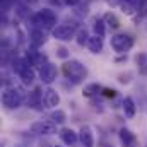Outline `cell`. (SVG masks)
Segmentation results:
<instances>
[{
    "mask_svg": "<svg viewBox=\"0 0 147 147\" xmlns=\"http://www.w3.org/2000/svg\"><path fill=\"white\" fill-rule=\"evenodd\" d=\"M63 75L74 82V84H80L86 77H87V69H86V65H82L80 62H77V60H70V62H65L63 63Z\"/></svg>",
    "mask_w": 147,
    "mask_h": 147,
    "instance_id": "cell-1",
    "label": "cell"
},
{
    "mask_svg": "<svg viewBox=\"0 0 147 147\" xmlns=\"http://www.w3.org/2000/svg\"><path fill=\"white\" fill-rule=\"evenodd\" d=\"M31 22L36 26L38 29L45 28V29H51L53 31L55 29L53 26L57 22V14L53 10H50V9H43V10H39L38 14H34L31 17Z\"/></svg>",
    "mask_w": 147,
    "mask_h": 147,
    "instance_id": "cell-2",
    "label": "cell"
},
{
    "mask_svg": "<svg viewBox=\"0 0 147 147\" xmlns=\"http://www.w3.org/2000/svg\"><path fill=\"white\" fill-rule=\"evenodd\" d=\"M2 103L7 110H17L22 105V96L16 89H5L2 92Z\"/></svg>",
    "mask_w": 147,
    "mask_h": 147,
    "instance_id": "cell-3",
    "label": "cell"
},
{
    "mask_svg": "<svg viewBox=\"0 0 147 147\" xmlns=\"http://www.w3.org/2000/svg\"><path fill=\"white\" fill-rule=\"evenodd\" d=\"M134 46V38L128 34H115L111 36V48L116 53H125Z\"/></svg>",
    "mask_w": 147,
    "mask_h": 147,
    "instance_id": "cell-4",
    "label": "cell"
},
{
    "mask_svg": "<svg viewBox=\"0 0 147 147\" xmlns=\"http://www.w3.org/2000/svg\"><path fill=\"white\" fill-rule=\"evenodd\" d=\"M31 132L34 135H51L57 132V123L53 121H46V120H41V121H34L31 125Z\"/></svg>",
    "mask_w": 147,
    "mask_h": 147,
    "instance_id": "cell-5",
    "label": "cell"
},
{
    "mask_svg": "<svg viewBox=\"0 0 147 147\" xmlns=\"http://www.w3.org/2000/svg\"><path fill=\"white\" fill-rule=\"evenodd\" d=\"M51 33H53V38L58 39V41H70V39L75 36L74 26H69V24H60V26H57Z\"/></svg>",
    "mask_w": 147,
    "mask_h": 147,
    "instance_id": "cell-6",
    "label": "cell"
},
{
    "mask_svg": "<svg viewBox=\"0 0 147 147\" xmlns=\"http://www.w3.org/2000/svg\"><path fill=\"white\" fill-rule=\"evenodd\" d=\"M57 75H58L57 67H55L53 63H50V62H46V63L39 69V77H41V80H43L45 84H51L53 80H57Z\"/></svg>",
    "mask_w": 147,
    "mask_h": 147,
    "instance_id": "cell-7",
    "label": "cell"
},
{
    "mask_svg": "<svg viewBox=\"0 0 147 147\" xmlns=\"http://www.w3.org/2000/svg\"><path fill=\"white\" fill-rule=\"evenodd\" d=\"M43 103H45L46 108H57V106L60 105V94H58L55 89L48 87V89L45 91V94H43Z\"/></svg>",
    "mask_w": 147,
    "mask_h": 147,
    "instance_id": "cell-8",
    "label": "cell"
},
{
    "mask_svg": "<svg viewBox=\"0 0 147 147\" xmlns=\"http://www.w3.org/2000/svg\"><path fill=\"white\" fill-rule=\"evenodd\" d=\"M79 139H80V142H82L84 147H94V135H92L91 127L84 125L80 128V132H79Z\"/></svg>",
    "mask_w": 147,
    "mask_h": 147,
    "instance_id": "cell-9",
    "label": "cell"
},
{
    "mask_svg": "<svg viewBox=\"0 0 147 147\" xmlns=\"http://www.w3.org/2000/svg\"><path fill=\"white\" fill-rule=\"evenodd\" d=\"M45 41H46V36H45L43 29L34 28V29L29 33V43H31V46H33L34 50L39 48V46H43V45H45Z\"/></svg>",
    "mask_w": 147,
    "mask_h": 147,
    "instance_id": "cell-10",
    "label": "cell"
},
{
    "mask_svg": "<svg viewBox=\"0 0 147 147\" xmlns=\"http://www.w3.org/2000/svg\"><path fill=\"white\" fill-rule=\"evenodd\" d=\"M120 140L125 147H135L137 144V137L128 130V128H121L120 130Z\"/></svg>",
    "mask_w": 147,
    "mask_h": 147,
    "instance_id": "cell-11",
    "label": "cell"
},
{
    "mask_svg": "<svg viewBox=\"0 0 147 147\" xmlns=\"http://www.w3.org/2000/svg\"><path fill=\"white\" fill-rule=\"evenodd\" d=\"M60 139H62L63 144L74 146V144L77 142V134L74 132L72 128H62V130H60Z\"/></svg>",
    "mask_w": 147,
    "mask_h": 147,
    "instance_id": "cell-12",
    "label": "cell"
},
{
    "mask_svg": "<svg viewBox=\"0 0 147 147\" xmlns=\"http://www.w3.org/2000/svg\"><path fill=\"white\" fill-rule=\"evenodd\" d=\"M87 48H89L91 53H101L103 51V38L96 36V34L91 36L89 41H87Z\"/></svg>",
    "mask_w": 147,
    "mask_h": 147,
    "instance_id": "cell-13",
    "label": "cell"
},
{
    "mask_svg": "<svg viewBox=\"0 0 147 147\" xmlns=\"http://www.w3.org/2000/svg\"><path fill=\"white\" fill-rule=\"evenodd\" d=\"M135 103H134V99L132 98H125L123 99V113H125V116L127 118H134L135 116Z\"/></svg>",
    "mask_w": 147,
    "mask_h": 147,
    "instance_id": "cell-14",
    "label": "cell"
},
{
    "mask_svg": "<svg viewBox=\"0 0 147 147\" xmlns=\"http://www.w3.org/2000/svg\"><path fill=\"white\" fill-rule=\"evenodd\" d=\"M19 77H21V80H22V84H24V86H31V84L34 82L36 74H34V70H33L31 67H28L26 70H22V72L19 74Z\"/></svg>",
    "mask_w": 147,
    "mask_h": 147,
    "instance_id": "cell-15",
    "label": "cell"
},
{
    "mask_svg": "<svg viewBox=\"0 0 147 147\" xmlns=\"http://www.w3.org/2000/svg\"><path fill=\"white\" fill-rule=\"evenodd\" d=\"M65 120H67V115H65V111L55 110L53 113H51V121H53V123H57V125H62V123H65Z\"/></svg>",
    "mask_w": 147,
    "mask_h": 147,
    "instance_id": "cell-16",
    "label": "cell"
},
{
    "mask_svg": "<svg viewBox=\"0 0 147 147\" xmlns=\"http://www.w3.org/2000/svg\"><path fill=\"white\" fill-rule=\"evenodd\" d=\"M39 99L43 101V96H41V91L39 89H34L33 92H31V96H29V99H28V103L33 106V108H38V105H39Z\"/></svg>",
    "mask_w": 147,
    "mask_h": 147,
    "instance_id": "cell-17",
    "label": "cell"
},
{
    "mask_svg": "<svg viewBox=\"0 0 147 147\" xmlns=\"http://www.w3.org/2000/svg\"><path fill=\"white\" fill-rule=\"evenodd\" d=\"M105 22L110 26L111 29H118V28H120V21H118V17H116L115 14H111V12H108V14L105 16Z\"/></svg>",
    "mask_w": 147,
    "mask_h": 147,
    "instance_id": "cell-18",
    "label": "cell"
},
{
    "mask_svg": "<svg viewBox=\"0 0 147 147\" xmlns=\"http://www.w3.org/2000/svg\"><path fill=\"white\" fill-rule=\"evenodd\" d=\"M101 91V86L99 84H87L86 87H84V96H87V98H91V96H94V94H98Z\"/></svg>",
    "mask_w": 147,
    "mask_h": 147,
    "instance_id": "cell-19",
    "label": "cell"
},
{
    "mask_svg": "<svg viewBox=\"0 0 147 147\" xmlns=\"http://www.w3.org/2000/svg\"><path fill=\"white\" fill-rule=\"evenodd\" d=\"M94 33H96V36L103 38L106 34V28H105V21H101V19H98V21H94Z\"/></svg>",
    "mask_w": 147,
    "mask_h": 147,
    "instance_id": "cell-20",
    "label": "cell"
},
{
    "mask_svg": "<svg viewBox=\"0 0 147 147\" xmlns=\"http://www.w3.org/2000/svg\"><path fill=\"white\" fill-rule=\"evenodd\" d=\"M89 34H87V31L86 29H80L79 33H77V43L79 45H87V41H89Z\"/></svg>",
    "mask_w": 147,
    "mask_h": 147,
    "instance_id": "cell-21",
    "label": "cell"
},
{
    "mask_svg": "<svg viewBox=\"0 0 147 147\" xmlns=\"http://www.w3.org/2000/svg\"><path fill=\"white\" fill-rule=\"evenodd\" d=\"M139 14L140 16H147V0H140L139 2Z\"/></svg>",
    "mask_w": 147,
    "mask_h": 147,
    "instance_id": "cell-22",
    "label": "cell"
},
{
    "mask_svg": "<svg viewBox=\"0 0 147 147\" xmlns=\"http://www.w3.org/2000/svg\"><path fill=\"white\" fill-rule=\"evenodd\" d=\"M57 57H60V58H67V57H69V50L63 48V46L57 48Z\"/></svg>",
    "mask_w": 147,
    "mask_h": 147,
    "instance_id": "cell-23",
    "label": "cell"
},
{
    "mask_svg": "<svg viewBox=\"0 0 147 147\" xmlns=\"http://www.w3.org/2000/svg\"><path fill=\"white\" fill-rule=\"evenodd\" d=\"M121 9H123V12H125V14H132V5H130V2H128V0H125V3L121 5Z\"/></svg>",
    "mask_w": 147,
    "mask_h": 147,
    "instance_id": "cell-24",
    "label": "cell"
},
{
    "mask_svg": "<svg viewBox=\"0 0 147 147\" xmlns=\"http://www.w3.org/2000/svg\"><path fill=\"white\" fill-rule=\"evenodd\" d=\"M103 94H105L106 98H115V96H116V91H113V89H105Z\"/></svg>",
    "mask_w": 147,
    "mask_h": 147,
    "instance_id": "cell-25",
    "label": "cell"
},
{
    "mask_svg": "<svg viewBox=\"0 0 147 147\" xmlns=\"http://www.w3.org/2000/svg\"><path fill=\"white\" fill-rule=\"evenodd\" d=\"M79 2H80V0H63V3L69 5V7H75V5H79Z\"/></svg>",
    "mask_w": 147,
    "mask_h": 147,
    "instance_id": "cell-26",
    "label": "cell"
},
{
    "mask_svg": "<svg viewBox=\"0 0 147 147\" xmlns=\"http://www.w3.org/2000/svg\"><path fill=\"white\" fill-rule=\"evenodd\" d=\"M108 3H111V5H118L120 3V0H106Z\"/></svg>",
    "mask_w": 147,
    "mask_h": 147,
    "instance_id": "cell-27",
    "label": "cell"
},
{
    "mask_svg": "<svg viewBox=\"0 0 147 147\" xmlns=\"http://www.w3.org/2000/svg\"><path fill=\"white\" fill-rule=\"evenodd\" d=\"M26 2H28V3H38L39 0H26Z\"/></svg>",
    "mask_w": 147,
    "mask_h": 147,
    "instance_id": "cell-28",
    "label": "cell"
},
{
    "mask_svg": "<svg viewBox=\"0 0 147 147\" xmlns=\"http://www.w3.org/2000/svg\"><path fill=\"white\" fill-rule=\"evenodd\" d=\"M101 147H113V146H110V144H103Z\"/></svg>",
    "mask_w": 147,
    "mask_h": 147,
    "instance_id": "cell-29",
    "label": "cell"
},
{
    "mask_svg": "<svg viewBox=\"0 0 147 147\" xmlns=\"http://www.w3.org/2000/svg\"><path fill=\"white\" fill-rule=\"evenodd\" d=\"M144 74H147V60H146V70H144Z\"/></svg>",
    "mask_w": 147,
    "mask_h": 147,
    "instance_id": "cell-30",
    "label": "cell"
},
{
    "mask_svg": "<svg viewBox=\"0 0 147 147\" xmlns=\"http://www.w3.org/2000/svg\"><path fill=\"white\" fill-rule=\"evenodd\" d=\"M57 147H60V146H57Z\"/></svg>",
    "mask_w": 147,
    "mask_h": 147,
    "instance_id": "cell-31",
    "label": "cell"
}]
</instances>
